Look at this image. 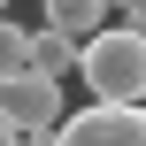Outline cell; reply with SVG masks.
Here are the masks:
<instances>
[{
    "label": "cell",
    "instance_id": "obj_7",
    "mask_svg": "<svg viewBox=\"0 0 146 146\" xmlns=\"http://www.w3.org/2000/svg\"><path fill=\"white\" fill-rule=\"evenodd\" d=\"M123 31H139V38H146V0L131 8V15H123Z\"/></svg>",
    "mask_w": 146,
    "mask_h": 146
},
{
    "label": "cell",
    "instance_id": "obj_2",
    "mask_svg": "<svg viewBox=\"0 0 146 146\" xmlns=\"http://www.w3.org/2000/svg\"><path fill=\"white\" fill-rule=\"evenodd\" d=\"M54 146H146V108H77L54 123Z\"/></svg>",
    "mask_w": 146,
    "mask_h": 146
},
{
    "label": "cell",
    "instance_id": "obj_5",
    "mask_svg": "<svg viewBox=\"0 0 146 146\" xmlns=\"http://www.w3.org/2000/svg\"><path fill=\"white\" fill-rule=\"evenodd\" d=\"M69 69H77V38H62V31H46V23H38V31H31V77L62 85Z\"/></svg>",
    "mask_w": 146,
    "mask_h": 146
},
{
    "label": "cell",
    "instance_id": "obj_3",
    "mask_svg": "<svg viewBox=\"0 0 146 146\" xmlns=\"http://www.w3.org/2000/svg\"><path fill=\"white\" fill-rule=\"evenodd\" d=\"M0 123L8 131H54L62 123V85H46V77H0Z\"/></svg>",
    "mask_w": 146,
    "mask_h": 146
},
{
    "label": "cell",
    "instance_id": "obj_8",
    "mask_svg": "<svg viewBox=\"0 0 146 146\" xmlns=\"http://www.w3.org/2000/svg\"><path fill=\"white\" fill-rule=\"evenodd\" d=\"M0 146H15V131H8V123H0Z\"/></svg>",
    "mask_w": 146,
    "mask_h": 146
},
{
    "label": "cell",
    "instance_id": "obj_1",
    "mask_svg": "<svg viewBox=\"0 0 146 146\" xmlns=\"http://www.w3.org/2000/svg\"><path fill=\"white\" fill-rule=\"evenodd\" d=\"M77 77H85L92 108H139L146 100V38L123 31V23L92 31V38L77 46Z\"/></svg>",
    "mask_w": 146,
    "mask_h": 146
},
{
    "label": "cell",
    "instance_id": "obj_9",
    "mask_svg": "<svg viewBox=\"0 0 146 146\" xmlns=\"http://www.w3.org/2000/svg\"><path fill=\"white\" fill-rule=\"evenodd\" d=\"M0 15H8V0H0Z\"/></svg>",
    "mask_w": 146,
    "mask_h": 146
},
{
    "label": "cell",
    "instance_id": "obj_6",
    "mask_svg": "<svg viewBox=\"0 0 146 146\" xmlns=\"http://www.w3.org/2000/svg\"><path fill=\"white\" fill-rule=\"evenodd\" d=\"M23 69H31V31L0 15V77H23Z\"/></svg>",
    "mask_w": 146,
    "mask_h": 146
},
{
    "label": "cell",
    "instance_id": "obj_4",
    "mask_svg": "<svg viewBox=\"0 0 146 146\" xmlns=\"http://www.w3.org/2000/svg\"><path fill=\"white\" fill-rule=\"evenodd\" d=\"M46 8V31H62V38H92V31H108V0H38Z\"/></svg>",
    "mask_w": 146,
    "mask_h": 146
}]
</instances>
